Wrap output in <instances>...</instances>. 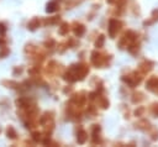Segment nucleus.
Returning a JSON list of instances; mask_svg holds the SVG:
<instances>
[{
	"label": "nucleus",
	"mask_w": 158,
	"mask_h": 147,
	"mask_svg": "<svg viewBox=\"0 0 158 147\" xmlns=\"http://www.w3.org/2000/svg\"><path fill=\"white\" fill-rule=\"evenodd\" d=\"M5 45H6V42H5V40L0 38V47H5Z\"/></svg>",
	"instance_id": "c756f323"
},
{
	"label": "nucleus",
	"mask_w": 158,
	"mask_h": 147,
	"mask_svg": "<svg viewBox=\"0 0 158 147\" xmlns=\"http://www.w3.org/2000/svg\"><path fill=\"white\" fill-rule=\"evenodd\" d=\"M111 59V56H104L101 53H99L98 51H94L91 53V63L94 64L95 67H103V66H107L109 64V61Z\"/></svg>",
	"instance_id": "7ed1b4c3"
},
{
	"label": "nucleus",
	"mask_w": 158,
	"mask_h": 147,
	"mask_svg": "<svg viewBox=\"0 0 158 147\" xmlns=\"http://www.w3.org/2000/svg\"><path fill=\"white\" fill-rule=\"evenodd\" d=\"M56 46V41L55 40H47L45 42V47H47V48H53Z\"/></svg>",
	"instance_id": "b1692460"
},
{
	"label": "nucleus",
	"mask_w": 158,
	"mask_h": 147,
	"mask_svg": "<svg viewBox=\"0 0 158 147\" xmlns=\"http://www.w3.org/2000/svg\"><path fill=\"white\" fill-rule=\"evenodd\" d=\"M152 24H155V22H153L151 19H149V20H144V21H143V26L146 27V26H149V25H152Z\"/></svg>",
	"instance_id": "cd10ccee"
},
{
	"label": "nucleus",
	"mask_w": 158,
	"mask_h": 147,
	"mask_svg": "<svg viewBox=\"0 0 158 147\" xmlns=\"http://www.w3.org/2000/svg\"><path fill=\"white\" fill-rule=\"evenodd\" d=\"M134 41H137V34L135 31H132V30H128L127 32H125L124 36L120 38L119 47L120 48H125V47H127L131 42H134Z\"/></svg>",
	"instance_id": "20e7f679"
},
{
	"label": "nucleus",
	"mask_w": 158,
	"mask_h": 147,
	"mask_svg": "<svg viewBox=\"0 0 158 147\" xmlns=\"http://www.w3.org/2000/svg\"><path fill=\"white\" fill-rule=\"evenodd\" d=\"M86 140H88V134H86L85 130L80 129L77 134V142L79 145H84L86 142Z\"/></svg>",
	"instance_id": "6e6552de"
},
{
	"label": "nucleus",
	"mask_w": 158,
	"mask_h": 147,
	"mask_svg": "<svg viewBox=\"0 0 158 147\" xmlns=\"http://www.w3.org/2000/svg\"><path fill=\"white\" fill-rule=\"evenodd\" d=\"M157 93H158V90H157Z\"/></svg>",
	"instance_id": "7c9ffc66"
},
{
	"label": "nucleus",
	"mask_w": 158,
	"mask_h": 147,
	"mask_svg": "<svg viewBox=\"0 0 158 147\" xmlns=\"http://www.w3.org/2000/svg\"><path fill=\"white\" fill-rule=\"evenodd\" d=\"M89 73V67L86 64H74L68 68V71L63 74V79L67 82L83 80Z\"/></svg>",
	"instance_id": "f257e3e1"
},
{
	"label": "nucleus",
	"mask_w": 158,
	"mask_h": 147,
	"mask_svg": "<svg viewBox=\"0 0 158 147\" xmlns=\"http://www.w3.org/2000/svg\"><path fill=\"white\" fill-rule=\"evenodd\" d=\"M27 27H28V30H30V31L37 30V28L40 27V20H38V18H34V19H32L31 21L28 22Z\"/></svg>",
	"instance_id": "4468645a"
},
{
	"label": "nucleus",
	"mask_w": 158,
	"mask_h": 147,
	"mask_svg": "<svg viewBox=\"0 0 158 147\" xmlns=\"http://www.w3.org/2000/svg\"><path fill=\"white\" fill-rule=\"evenodd\" d=\"M122 27H124V22L122 21H120V20H117V19H111L109 21V28H107L110 37L115 38L116 35L121 31Z\"/></svg>",
	"instance_id": "39448f33"
},
{
	"label": "nucleus",
	"mask_w": 158,
	"mask_h": 147,
	"mask_svg": "<svg viewBox=\"0 0 158 147\" xmlns=\"http://www.w3.org/2000/svg\"><path fill=\"white\" fill-rule=\"evenodd\" d=\"M21 74L22 73V67H20V68H15V71H14V76H16V74Z\"/></svg>",
	"instance_id": "c85d7f7f"
},
{
	"label": "nucleus",
	"mask_w": 158,
	"mask_h": 147,
	"mask_svg": "<svg viewBox=\"0 0 158 147\" xmlns=\"http://www.w3.org/2000/svg\"><path fill=\"white\" fill-rule=\"evenodd\" d=\"M126 48H127V51L130 52L131 55L136 56L137 53H138V51H140V42H137V41H134V42H131Z\"/></svg>",
	"instance_id": "9d476101"
},
{
	"label": "nucleus",
	"mask_w": 158,
	"mask_h": 147,
	"mask_svg": "<svg viewBox=\"0 0 158 147\" xmlns=\"http://www.w3.org/2000/svg\"><path fill=\"white\" fill-rule=\"evenodd\" d=\"M149 110H151V113H152L156 117H158V103L152 104V105H151V109H149Z\"/></svg>",
	"instance_id": "4be33fe9"
},
{
	"label": "nucleus",
	"mask_w": 158,
	"mask_h": 147,
	"mask_svg": "<svg viewBox=\"0 0 158 147\" xmlns=\"http://www.w3.org/2000/svg\"><path fill=\"white\" fill-rule=\"evenodd\" d=\"M148 131H149V135H151V138H152V140H153V141H157V140H158V129L151 126Z\"/></svg>",
	"instance_id": "6ab92c4d"
},
{
	"label": "nucleus",
	"mask_w": 158,
	"mask_h": 147,
	"mask_svg": "<svg viewBox=\"0 0 158 147\" xmlns=\"http://www.w3.org/2000/svg\"><path fill=\"white\" fill-rule=\"evenodd\" d=\"M97 101H98V105L100 107L101 109H107L109 108V105H110V103H109V100L106 99L105 96H103V95H97Z\"/></svg>",
	"instance_id": "f8f14e48"
},
{
	"label": "nucleus",
	"mask_w": 158,
	"mask_h": 147,
	"mask_svg": "<svg viewBox=\"0 0 158 147\" xmlns=\"http://www.w3.org/2000/svg\"><path fill=\"white\" fill-rule=\"evenodd\" d=\"M6 32V26L4 24H0V35H5Z\"/></svg>",
	"instance_id": "bb28decb"
},
{
	"label": "nucleus",
	"mask_w": 158,
	"mask_h": 147,
	"mask_svg": "<svg viewBox=\"0 0 158 147\" xmlns=\"http://www.w3.org/2000/svg\"><path fill=\"white\" fill-rule=\"evenodd\" d=\"M58 10V4L56 1H51V3H48L47 4V6H46V11H47L48 14H51V13H55V11Z\"/></svg>",
	"instance_id": "dca6fc26"
},
{
	"label": "nucleus",
	"mask_w": 158,
	"mask_h": 147,
	"mask_svg": "<svg viewBox=\"0 0 158 147\" xmlns=\"http://www.w3.org/2000/svg\"><path fill=\"white\" fill-rule=\"evenodd\" d=\"M6 135L9 138H11V140H15V138L18 137V134H16L15 129L12 127V126H9V127L6 129Z\"/></svg>",
	"instance_id": "f3484780"
},
{
	"label": "nucleus",
	"mask_w": 158,
	"mask_h": 147,
	"mask_svg": "<svg viewBox=\"0 0 158 147\" xmlns=\"http://www.w3.org/2000/svg\"><path fill=\"white\" fill-rule=\"evenodd\" d=\"M59 20H61L59 16H55V18H52V19H47L45 21V24L46 25H53V24H57Z\"/></svg>",
	"instance_id": "412c9836"
},
{
	"label": "nucleus",
	"mask_w": 158,
	"mask_h": 147,
	"mask_svg": "<svg viewBox=\"0 0 158 147\" xmlns=\"http://www.w3.org/2000/svg\"><path fill=\"white\" fill-rule=\"evenodd\" d=\"M144 111H146V109H144L143 107H137V109L134 111V115H135L136 117H142L143 114H144Z\"/></svg>",
	"instance_id": "aec40b11"
},
{
	"label": "nucleus",
	"mask_w": 158,
	"mask_h": 147,
	"mask_svg": "<svg viewBox=\"0 0 158 147\" xmlns=\"http://www.w3.org/2000/svg\"><path fill=\"white\" fill-rule=\"evenodd\" d=\"M151 20L153 22H157L158 21V9H155L152 11V16H151Z\"/></svg>",
	"instance_id": "393cba45"
},
{
	"label": "nucleus",
	"mask_w": 158,
	"mask_h": 147,
	"mask_svg": "<svg viewBox=\"0 0 158 147\" xmlns=\"http://www.w3.org/2000/svg\"><path fill=\"white\" fill-rule=\"evenodd\" d=\"M142 78H143V76L138 71H135V72H132L131 74H128V76H124L122 80L126 84H128V87H130V88H135V87H137V85L141 83V82H142Z\"/></svg>",
	"instance_id": "f03ea898"
},
{
	"label": "nucleus",
	"mask_w": 158,
	"mask_h": 147,
	"mask_svg": "<svg viewBox=\"0 0 158 147\" xmlns=\"http://www.w3.org/2000/svg\"><path fill=\"white\" fill-rule=\"evenodd\" d=\"M136 129L138 130H142V131H148L149 127H151V124H149V121L146 120V119H142L140 120L138 122H136Z\"/></svg>",
	"instance_id": "1a4fd4ad"
},
{
	"label": "nucleus",
	"mask_w": 158,
	"mask_h": 147,
	"mask_svg": "<svg viewBox=\"0 0 158 147\" xmlns=\"http://www.w3.org/2000/svg\"><path fill=\"white\" fill-rule=\"evenodd\" d=\"M144 100V95H143V93H141V92H136L132 94V98H131V101L134 104H140L141 101H143Z\"/></svg>",
	"instance_id": "ddd939ff"
},
{
	"label": "nucleus",
	"mask_w": 158,
	"mask_h": 147,
	"mask_svg": "<svg viewBox=\"0 0 158 147\" xmlns=\"http://www.w3.org/2000/svg\"><path fill=\"white\" fill-rule=\"evenodd\" d=\"M73 31H74V35L77 36V37H80L85 34V26L82 25V24H74V27H73Z\"/></svg>",
	"instance_id": "9b49d317"
},
{
	"label": "nucleus",
	"mask_w": 158,
	"mask_h": 147,
	"mask_svg": "<svg viewBox=\"0 0 158 147\" xmlns=\"http://www.w3.org/2000/svg\"><path fill=\"white\" fill-rule=\"evenodd\" d=\"M146 89L149 92L157 93V90H158V77L153 76L151 78H148L147 83H146Z\"/></svg>",
	"instance_id": "0eeeda50"
},
{
	"label": "nucleus",
	"mask_w": 158,
	"mask_h": 147,
	"mask_svg": "<svg viewBox=\"0 0 158 147\" xmlns=\"http://www.w3.org/2000/svg\"><path fill=\"white\" fill-rule=\"evenodd\" d=\"M153 66H155V63L151 62V61H143V62L138 66V72H140L142 76L148 74V73L153 69Z\"/></svg>",
	"instance_id": "423d86ee"
},
{
	"label": "nucleus",
	"mask_w": 158,
	"mask_h": 147,
	"mask_svg": "<svg viewBox=\"0 0 158 147\" xmlns=\"http://www.w3.org/2000/svg\"><path fill=\"white\" fill-rule=\"evenodd\" d=\"M104 43H105V36L99 35V37L97 38V41H95V47L101 48V47H104Z\"/></svg>",
	"instance_id": "a211bd4d"
},
{
	"label": "nucleus",
	"mask_w": 158,
	"mask_h": 147,
	"mask_svg": "<svg viewBox=\"0 0 158 147\" xmlns=\"http://www.w3.org/2000/svg\"><path fill=\"white\" fill-rule=\"evenodd\" d=\"M32 138H34V141H36V142L42 141V134L41 132H32Z\"/></svg>",
	"instance_id": "5701e85b"
},
{
	"label": "nucleus",
	"mask_w": 158,
	"mask_h": 147,
	"mask_svg": "<svg viewBox=\"0 0 158 147\" xmlns=\"http://www.w3.org/2000/svg\"><path fill=\"white\" fill-rule=\"evenodd\" d=\"M68 32H69V25H68V22H62L61 26L58 27V34L62 35V36H64V35H67Z\"/></svg>",
	"instance_id": "2eb2a0df"
},
{
	"label": "nucleus",
	"mask_w": 158,
	"mask_h": 147,
	"mask_svg": "<svg viewBox=\"0 0 158 147\" xmlns=\"http://www.w3.org/2000/svg\"><path fill=\"white\" fill-rule=\"evenodd\" d=\"M3 48H4V50H3L1 52H0V57H1V58H3V57H5V56L9 55V50H7V48H5V47H3Z\"/></svg>",
	"instance_id": "a878e982"
}]
</instances>
